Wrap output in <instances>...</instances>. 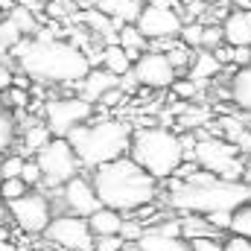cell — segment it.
<instances>
[{"label": "cell", "mask_w": 251, "mask_h": 251, "mask_svg": "<svg viewBox=\"0 0 251 251\" xmlns=\"http://www.w3.org/2000/svg\"><path fill=\"white\" fill-rule=\"evenodd\" d=\"M12 85H15V73H12V67H9L6 62H0V94L9 91Z\"/></svg>", "instance_id": "74e56055"}, {"label": "cell", "mask_w": 251, "mask_h": 251, "mask_svg": "<svg viewBox=\"0 0 251 251\" xmlns=\"http://www.w3.org/2000/svg\"><path fill=\"white\" fill-rule=\"evenodd\" d=\"M222 44H225L222 26H219V24H207L204 32H201V47H204V50H219Z\"/></svg>", "instance_id": "f1b7e54d"}, {"label": "cell", "mask_w": 251, "mask_h": 251, "mask_svg": "<svg viewBox=\"0 0 251 251\" xmlns=\"http://www.w3.org/2000/svg\"><path fill=\"white\" fill-rule=\"evenodd\" d=\"M222 32L228 47H251V6L228 12L222 21Z\"/></svg>", "instance_id": "9a60e30c"}, {"label": "cell", "mask_w": 251, "mask_h": 251, "mask_svg": "<svg viewBox=\"0 0 251 251\" xmlns=\"http://www.w3.org/2000/svg\"><path fill=\"white\" fill-rule=\"evenodd\" d=\"M193 161L201 170H210L219 178L243 181V161H240V146L222 137H199L190 149Z\"/></svg>", "instance_id": "8992f818"}, {"label": "cell", "mask_w": 251, "mask_h": 251, "mask_svg": "<svg viewBox=\"0 0 251 251\" xmlns=\"http://www.w3.org/2000/svg\"><path fill=\"white\" fill-rule=\"evenodd\" d=\"M143 6H146V0H102L97 9H102L105 15H111L123 26V24H137Z\"/></svg>", "instance_id": "44dd1931"}, {"label": "cell", "mask_w": 251, "mask_h": 251, "mask_svg": "<svg viewBox=\"0 0 251 251\" xmlns=\"http://www.w3.org/2000/svg\"><path fill=\"white\" fill-rule=\"evenodd\" d=\"M24 161H26V158H21V155H9V158H3V161H0V178H15V176H21Z\"/></svg>", "instance_id": "1f68e13d"}, {"label": "cell", "mask_w": 251, "mask_h": 251, "mask_svg": "<svg viewBox=\"0 0 251 251\" xmlns=\"http://www.w3.org/2000/svg\"><path fill=\"white\" fill-rule=\"evenodd\" d=\"M21 178L29 184V187H41V167H38V161L35 158H26L24 161V170H21Z\"/></svg>", "instance_id": "4dcf8cb0"}, {"label": "cell", "mask_w": 251, "mask_h": 251, "mask_svg": "<svg viewBox=\"0 0 251 251\" xmlns=\"http://www.w3.org/2000/svg\"><path fill=\"white\" fill-rule=\"evenodd\" d=\"M79 3H85V6H100L102 0H79Z\"/></svg>", "instance_id": "60d3db41"}, {"label": "cell", "mask_w": 251, "mask_h": 251, "mask_svg": "<svg viewBox=\"0 0 251 251\" xmlns=\"http://www.w3.org/2000/svg\"><path fill=\"white\" fill-rule=\"evenodd\" d=\"M67 140L73 143L82 167H100L114 158L128 155L131 146V126L123 120H97V123H82L76 126Z\"/></svg>", "instance_id": "277c9868"}, {"label": "cell", "mask_w": 251, "mask_h": 251, "mask_svg": "<svg viewBox=\"0 0 251 251\" xmlns=\"http://www.w3.org/2000/svg\"><path fill=\"white\" fill-rule=\"evenodd\" d=\"M128 155H131L149 176H155L158 181H164V178H173L176 170L184 164L187 149H184V140H181L176 131L161 128V126H149V128L131 131Z\"/></svg>", "instance_id": "5b68a950"}, {"label": "cell", "mask_w": 251, "mask_h": 251, "mask_svg": "<svg viewBox=\"0 0 251 251\" xmlns=\"http://www.w3.org/2000/svg\"><path fill=\"white\" fill-rule=\"evenodd\" d=\"M0 251H15V246L9 240H0Z\"/></svg>", "instance_id": "ab89813d"}, {"label": "cell", "mask_w": 251, "mask_h": 251, "mask_svg": "<svg viewBox=\"0 0 251 251\" xmlns=\"http://www.w3.org/2000/svg\"><path fill=\"white\" fill-rule=\"evenodd\" d=\"M228 97L237 108L251 114V64H243L234 70V76L228 82Z\"/></svg>", "instance_id": "ffe728a7"}, {"label": "cell", "mask_w": 251, "mask_h": 251, "mask_svg": "<svg viewBox=\"0 0 251 251\" xmlns=\"http://www.w3.org/2000/svg\"><path fill=\"white\" fill-rule=\"evenodd\" d=\"M222 251H251V240L249 237H237V234H231V237L225 240V249Z\"/></svg>", "instance_id": "8d00e7d4"}, {"label": "cell", "mask_w": 251, "mask_h": 251, "mask_svg": "<svg viewBox=\"0 0 251 251\" xmlns=\"http://www.w3.org/2000/svg\"><path fill=\"white\" fill-rule=\"evenodd\" d=\"M190 249L193 251H222L225 249V240L219 234H204V237H193Z\"/></svg>", "instance_id": "f546056e"}, {"label": "cell", "mask_w": 251, "mask_h": 251, "mask_svg": "<svg viewBox=\"0 0 251 251\" xmlns=\"http://www.w3.org/2000/svg\"><path fill=\"white\" fill-rule=\"evenodd\" d=\"M219 70H222V59L216 56V50H199L193 59H190V67H187V76L193 82H207V79H213V76H219Z\"/></svg>", "instance_id": "ac0fdd59"}, {"label": "cell", "mask_w": 251, "mask_h": 251, "mask_svg": "<svg viewBox=\"0 0 251 251\" xmlns=\"http://www.w3.org/2000/svg\"><path fill=\"white\" fill-rule=\"evenodd\" d=\"M123 237L111 234V237H94V251H120L123 249Z\"/></svg>", "instance_id": "836d02e7"}, {"label": "cell", "mask_w": 251, "mask_h": 251, "mask_svg": "<svg viewBox=\"0 0 251 251\" xmlns=\"http://www.w3.org/2000/svg\"><path fill=\"white\" fill-rule=\"evenodd\" d=\"M204 3H216V0H204Z\"/></svg>", "instance_id": "7bdbcfd3"}, {"label": "cell", "mask_w": 251, "mask_h": 251, "mask_svg": "<svg viewBox=\"0 0 251 251\" xmlns=\"http://www.w3.org/2000/svg\"><path fill=\"white\" fill-rule=\"evenodd\" d=\"M0 97H3V102H6L9 108H24V105H26V100H29L26 88H24V91H15V85H12L9 91H3Z\"/></svg>", "instance_id": "e575fe53"}, {"label": "cell", "mask_w": 251, "mask_h": 251, "mask_svg": "<svg viewBox=\"0 0 251 251\" xmlns=\"http://www.w3.org/2000/svg\"><path fill=\"white\" fill-rule=\"evenodd\" d=\"M29 190V184L21 178V176H15V178H0V201H15L18 196H24Z\"/></svg>", "instance_id": "4316f807"}, {"label": "cell", "mask_w": 251, "mask_h": 251, "mask_svg": "<svg viewBox=\"0 0 251 251\" xmlns=\"http://www.w3.org/2000/svg\"><path fill=\"white\" fill-rule=\"evenodd\" d=\"M44 237L64 251H94V234L88 228V219L76 213H56Z\"/></svg>", "instance_id": "30bf717a"}, {"label": "cell", "mask_w": 251, "mask_h": 251, "mask_svg": "<svg viewBox=\"0 0 251 251\" xmlns=\"http://www.w3.org/2000/svg\"><path fill=\"white\" fill-rule=\"evenodd\" d=\"M97 62H100V67H105V70H111L117 76H126V73H131L134 59L126 53V47L120 41H105L100 47V53H97Z\"/></svg>", "instance_id": "2e32d148"}, {"label": "cell", "mask_w": 251, "mask_h": 251, "mask_svg": "<svg viewBox=\"0 0 251 251\" xmlns=\"http://www.w3.org/2000/svg\"><path fill=\"white\" fill-rule=\"evenodd\" d=\"M184 21L173 6H161V3H146L140 18H137V29L149 38V41H170L178 38Z\"/></svg>", "instance_id": "7c38bea8"}, {"label": "cell", "mask_w": 251, "mask_h": 251, "mask_svg": "<svg viewBox=\"0 0 251 251\" xmlns=\"http://www.w3.org/2000/svg\"><path fill=\"white\" fill-rule=\"evenodd\" d=\"M94 114V102H88L82 94L79 97H59L44 105V123L56 137H67L76 126L88 123Z\"/></svg>", "instance_id": "9c48e42d"}, {"label": "cell", "mask_w": 251, "mask_h": 251, "mask_svg": "<svg viewBox=\"0 0 251 251\" xmlns=\"http://www.w3.org/2000/svg\"><path fill=\"white\" fill-rule=\"evenodd\" d=\"M120 79L123 76H117V73H111V70H105V67H91L88 70V76L79 82V94L88 100V102H102V97L108 94V91H114V88H120Z\"/></svg>", "instance_id": "5bb4252c"}, {"label": "cell", "mask_w": 251, "mask_h": 251, "mask_svg": "<svg viewBox=\"0 0 251 251\" xmlns=\"http://www.w3.org/2000/svg\"><path fill=\"white\" fill-rule=\"evenodd\" d=\"M24 38V32L18 29V24L12 21V18H6V21H0V53H6V50H12L18 41Z\"/></svg>", "instance_id": "484cf974"}, {"label": "cell", "mask_w": 251, "mask_h": 251, "mask_svg": "<svg viewBox=\"0 0 251 251\" xmlns=\"http://www.w3.org/2000/svg\"><path fill=\"white\" fill-rule=\"evenodd\" d=\"M201 32H204V24H199V21H190L181 26V32H178V38H181V44L190 47V50H201Z\"/></svg>", "instance_id": "83f0119b"}, {"label": "cell", "mask_w": 251, "mask_h": 251, "mask_svg": "<svg viewBox=\"0 0 251 251\" xmlns=\"http://www.w3.org/2000/svg\"><path fill=\"white\" fill-rule=\"evenodd\" d=\"M15 134H18V128H15V117H12L9 105L0 100V155L12 149V143H15Z\"/></svg>", "instance_id": "603a6c76"}, {"label": "cell", "mask_w": 251, "mask_h": 251, "mask_svg": "<svg viewBox=\"0 0 251 251\" xmlns=\"http://www.w3.org/2000/svg\"><path fill=\"white\" fill-rule=\"evenodd\" d=\"M117 41L126 47V53H128L131 59H137L140 53H146V41H149V38L137 29V24H123V26H120Z\"/></svg>", "instance_id": "7402d4cb"}, {"label": "cell", "mask_w": 251, "mask_h": 251, "mask_svg": "<svg viewBox=\"0 0 251 251\" xmlns=\"http://www.w3.org/2000/svg\"><path fill=\"white\" fill-rule=\"evenodd\" d=\"M204 216H207L210 225L219 228V231H228V228H231V210H213V213H204Z\"/></svg>", "instance_id": "d590c367"}, {"label": "cell", "mask_w": 251, "mask_h": 251, "mask_svg": "<svg viewBox=\"0 0 251 251\" xmlns=\"http://www.w3.org/2000/svg\"><path fill=\"white\" fill-rule=\"evenodd\" d=\"M120 251H143V249H140L137 243H123V249H120Z\"/></svg>", "instance_id": "f35d334b"}, {"label": "cell", "mask_w": 251, "mask_h": 251, "mask_svg": "<svg viewBox=\"0 0 251 251\" xmlns=\"http://www.w3.org/2000/svg\"><path fill=\"white\" fill-rule=\"evenodd\" d=\"M91 181L100 201L120 213H134L158 199V178L149 176L131 155L94 167Z\"/></svg>", "instance_id": "7a4b0ae2"}, {"label": "cell", "mask_w": 251, "mask_h": 251, "mask_svg": "<svg viewBox=\"0 0 251 251\" xmlns=\"http://www.w3.org/2000/svg\"><path fill=\"white\" fill-rule=\"evenodd\" d=\"M143 225L137 222V219H123V228H120V237H123L126 243H137L140 237H143Z\"/></svg>", "instance_id": "d6a6232c"}, {"label": "cell", "mask_w": 251, "mask_h": 251, "mask_svg": "<svg viewBox=\"0 0 251 251\" xmlns=\"http://www.w3.org/2000/svg\"><path fill=\"white\" fill-rule=\"evenodd\" d=\"M85 219H88V228L94 237H111V234H120V228H123V213L114 207H105V204H100Z\"/></svg>", "instance_id": "e0dca14e"}, {"label": "cell", "mask_w": 251, "mask_h": 251, "mask_svg": "<svg viewBox=\"0 0 251 251\" xmlns=\"http://www.w3.org/2000/svg\"><path fill=\"white\" fill-rule=\"evenodd\" d=\"M12 53L21 64V73L41 85H79L91 70L88 53L59 38H21Z\"/></svg>", "instance_id": "6da1fadb"}, {"label": "cell", "mask_w": 251, "mask_h": 251, "mask_svg": "<svg viewBox=\"0 0 251 251\" xmlns=\"http://www.w3.org/2000/svg\"><path fill=\"white\" fill-rule=\"evenodd\" d=\"M62 193H59V199H62L64 210L67 213H76V216H91L102 201H100V196H97V190H94V181L91 178H85L82 173L79 176H73L70 181H64Z\"/></svg>", "instance_id": "4fadbf2b"}, {"label": "cell", "mask_w": 251, "mask_h": 251, "mask_svg": "<svg viewBox=\"0 0 251 251\" xmlns=\"http://www.w3.org/2000/svg\"><path fill=\"white\" fill-rule=\"evenodd\" d=\"M9 213H12V225L21 228L24 234H44L47 225L53 222V201L50 196H44L41 190H26L24 196H18L15 201H6Z\"/></svg>", "instance_id": "ba28073f"}, {"label": "cell", "mask_w": 251, "mask_h": 251, "mask_svg": "<svg viewBox=\"0 0 251 251\" xmlns=\"http://www.w3.org/2000/svg\"><path fill=\"white\" fill-rule=\"evenodd\" d=\"M53 137V131H50V126L47 123H35V126H26V131H24V149H29V152H38L47 140Z\"/></svg>", "instance_id": "d4e9b609"}, {"label": "cell", "mask_w": 251, "mask_h": 251, "mask_svg": "<svg viewBox=\"0 0 251 251\" xmlns=\"http://www.w3.org/2000/svg\"><path fill=\"white\" fill-rule=\"evenodd\" d=\"M228 231L237 234V237H249L251 240V201L231 210V228Z\"/></svg>", "instance_id": "cb8c5ba5"}, {"label": "cell", "mask_w": 251, "mask_h": 251, "mask_svg": "<svg viewBox=\"0 0 251 251\" xmlns=\"http://www.w3.org/2000/svg\"><path fill=\"white\" fill-rule=\"evenodd\" d=\"M251 201V184L219 178L210 170H193L184 181H173L167 193V204L178 213H213L234 210Z\"/></svg>", "instance_id": "3957f363"}, {"label": "cell", "mask_w": 251, "mask_h": 251, "mask_svg": "<svg viewBox=\"0 0 251 251\" xmlns=\"http://www.w3.org/2000/svg\"><path fill=\"white\" fill-rule=\"evenodd\" d=\"M0 240H9V231H6L3 225H0Z\"/></svg>", "instance_id": "b9f144b4"}, {"label": "cell", "mask_w": 251, "mask_h": 251, "mask_svg": "<svg viewBox=\"0 0 251 251\" xmlns=\"http://www.w3.org/2000/svg\"><path fill=\"white\" fill-rule=\"evenodd\" d=\"M35 161L41 167V178H44L41 184H47V187H62L64 181L79 176V167H82L73 143L67 137H56V134L35 152Z\"/></svg>", "instance_id": "52a82bcc"}, {"label": "cell", "mask_w": 251, "mask_h": 251, "mask_svg": "<svg viewBox=\"0 0 251 251\" xmlns=\"http://www.w3.org/2000/svg\"><path fill=\"white\" fill-rule=\"evenodd\" d=\"M137 246L143 251H193L187 237H173V234H161L155 228H146L143 237L137 240Z\"/></svg>", "instance_id": "d6986e66"}, {"label": "cell", "mask_w": 251, "mask_h": 251, "mask_svg": "<svg viewBox=\"0 0 251 251\" xmlns=\"http://www.w3.org/2000/svg\"><path fill=\"white\" fill-rule=\"evenodd\" d=\"M131 76H134V82L143 85V88L164 91V88H173V85H176L178 70H176V64L170 62L167 53H161V50H146V53H140V56L134 59Z\"/></svg>", "instance_id": "8fae6325"}]
</instances>
